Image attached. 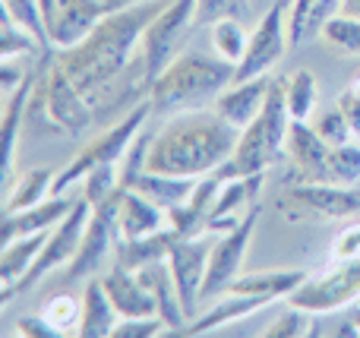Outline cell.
Returning a JSON list of instances; mask_svg holds the SVG:
<instances>
[{
    "label": "cell",
    "instance_id": "1",
    "mask_svg": "<svg viewBox=\"0 0 360 338\" xmlns=\"http://www.w3.org/2000/svg\"><path fill=\"white\" fill-rule=\"evenodd\" d=\"M165 4L168 0H146L124 10H111L79 44L57 51V63L86 98H92L98 89H105L130 67L133 57L139 54L146 29Z\"/></svg>",
    "mask_w": 360,
    "mask_h": 338
},
{
    "label": "cell",
    "instance_id": "2",
    "mask_svg": "<svg viewBox=\"0 0 360 338\" xmlns=\"http://www.w3.org/2000/svg\"><path fill=\"white\" fill-rule=\"evenodd\" d=\"M240 130L215 111H180L149 145V168L171 177H209L231 158Z\"/></svg>",
    "mask_w": 360,
    "mask_h": 338
},
{
    "label": "cell",
    "instance_id": "3",
    "mask_svg": "<svg viewBox=\"0 0 360 338\" xmlns=\"http://www.w3.org/2000/svg\"><path fill=\"white\" fill-rule=\"evenodd\" d=\"M234 63L221 57L202 54H177L158 73L149 89V105L155 114H180L196 111L205 101H215L234 82Z\"/></svg>",
    "mask_w": 360,
    "mask_h": 338
},
{
    "label": "cell",
    "instance_id": "4",
    "mask_svg": "<svg viewBox=\"0 0 360 338\" xmlns=\"http://www.w3.org/2000/svg\"><path fill=\"white\" fill-rule=\"evenodd\" d=\"M288 79H272L266 95V105L256 114L253 124H247L237 136V145L231 158L215 171V177L231 181V177H250V174H266L275 164V158L285 152L288 126H291V111H288Z\"/></svg>",
    "mask_w": 360,
    "mask_h": 338
},
{
    "label": "cell",
    "instance_id": "5",
    "mask_svg": "<svg viewBox=\"0 0 360 338\" xmlns=\"http://www.w3.org/2000/svg\"><path fill=\"white\" fill-rule=\"evenodd\" d=\"M360 297V221L345 228L329 250V263L307 275V282L288 297L291 307L307 313H332Z\"/></svg>",
    "mask_w": 360,
    "mask_h": 338
},
{
    "label": "cell",
    "instance_id": "6",
    "mask_svg": "<svg viewBox=\"0 0 360 338\" xmlns=\"http://www.w3.org/2000/svg\"><path fill=\"white\" fill-rule=\"evenodd\" d=\"M29 111H41L44 120L67 136H76V133L89 130L95 124L92 101L76 89V82L63 73V67L51 51H44L41 63H38V82L35 92H32Z\"/></svg>",
    "mask_w": 360,
    "mask_h": 338
},
{
    "label": "cell",
    "instance_id": "7",
    "mask_svg": "<svg viewBox=\"0 0 360 338\" xmlns=\"http://www.w3.org/2000/svg\"><path fill=\"white\" fill-rule=\"evenodd\" d=\"M149 111H152V105H149V98H146L143 105H136L133 111L120 114L117 124L108 126L101 136H95L89 145H82L79 155L57 174L54 193H67L76 181H82L89 171L101 168V164H120V158L127 155V149L133 145V139L146 130V117H149Z\"/></svg>",
    "mask_w": 360,
    "mask_h": 338
},
{
    "label": "cell",
    "instance_id": "8",
    "mask_svg": "<svg viewBox=\"0 0 360 338\" xmlns=\"http://www.w3.org/2000/svg\"><path fill=\"white\" fill-rule=\"evenodd\" d=\"M193 22H196V0H168V4L158 10V16L152 19L149 29H146L143 44H139V54H143L149 82H155L158 73L177 57L180 38L190 32Z\"/></svg>",
    "mask_w": 360,
    "mask_h": 338
},
{
    "label": "cell",
    "instance_id": "9",
    "mask_svg": "<svg viewBox=\"0 0 360 338\" xmlns=\"http://www.w3.org/2000/svg\"><path fill=\"white\" fill-rule=\"evenodd\" d=\"M288 215H304V219H326L345 221L360 215V190L348 183H288L285 196L278 202Z\"/></svg>",
    "mask_w": 360,
    "mask_h": 338
},
{
    "label": "cell",
    "instance_id": "10",
    "mask_svg": "<svg viewBox=\"0 0 360 338\" xmlns=\"http://www.w3.org/2000/svg\"><path fill=\"white\" fill-rule=\"evenodd\" d=\"M89 219H92V202H89L86 196H79V200L73 202V209L67 212V219H63L57 228H51V234H48V240H44L41 253H38L35 266H32V269L22 275V282L16 285V294L35 288L44 275H51L54 269L67 266L70 259L76 256V250H79V244H82V234H86V228H89Z\"/></svg>",
    "mask_w": 360,
    "mask_h": 338
},
{
    "label": "cell",
    "instance_id": "11",
    "mask_svg": "<svg viewBox=\"0 0 360 338\" xmlns=\"http://www.w3.org/2000/svg\"><path fill=\"white\" fill-rule=\"evenodd\" d=\"M285 51H291V38H288V6L281 0H275L262 19L256 22L253 35H250L247 54L240 57L234 70V82L256 79V76H269V70L285 57Z\"/></svg>",
    "mask_w": 360,
    "mask_h": 338
},
{
    "label": "cell",
    "instance_id": "12",
    "mask_svg": "<svg viewBox=\"0 0 360 338\" xmlns=\"http://www.w3.org/2000/svg\"><path fill=\"white\" fill-rule=\"evenodd\" d=\"M256 225H259V202L243 215L240 225L224 231L212 244L209 272H205V282H202V301H215V297L228 294L231 282L240 275V266H243V256H247V247H250Z\"/></svg>",
    "mask_w": 360,
    "mask_h": 338
},
{
    "label": "cell",
    "instance_id": "13",
    "mask_svg": "<svg viewBox=\"0 0 360 338\" xmlns=\"http://www.w3.org/2000/svg\"><path fill=\"white\" fill-rule=\"evenodd\" d=\"M120 193H124V187H120L111 200L92 206V219H89V228H86V234H82L79 250L63 266V282H79V278H89L101 269V263H105L108 250H111V244H114V234H117Z\"/></svg>",
    "mask_w": 360,
    "mask_h": 338
},
{
    "label": "cell",
    "instance_id": "14",
    "mask_svg": "<svg viewBox=\"0 0 360 338\" xmlns=\"http://www.w3.org/2000/svg\"><path fill=\"white\" fill-rule=\"evenodd\" d=\"M209 256H212V244L196 238H177L174 247L168 253V266H171V275L177 282V294L180 304H184V313L186 320H196L199 307H202V282H205V272H209Z\"/></svg>",
    "mask_w": 360,
    "mask_h": 338
},
{
    "label": "cell",
    "instance_id": "15",
    "mask_svg": "<svg viewBox=\"0 0 360 338\" xmlns=\"http://www.w3.org/2000/svg\"><path fill=\"white\" fill-rule=\"evenodd\" d=\"M41 10L54 51H67L79 44L108 16L105 0H41Z\"/></svg>",
    "mask_w": 360,
    "mask_h": 338
},
{
    "label": "cell",
    "instance_id": "16",
    "mask_svg": "<svg viewBox=\"0 0 360 338\" xmlns=\"http://www.w3.org/2000/svg\"><path fill=\"white\" fill-rule=\"evenodd\" d=\"M285 152L291 158L288 183H326V181L332 183V171H329L332 145L319 136L316 126H310L307 120H291Z\"/></svg>",
    "mask_w": 360,
    "mask_h": 338
},
{
    "label": "cell",
    "instance_id": "17",
    "mask_svg": "<svg viewBox=\"0 0 360 338\" xmlns=\"http://www.w3.org/2000/svg\"><path fill=\"white\" fill-rule=\"evenodd\" d=\"M266 174H250V177H231L221 181L218 196L212 202V212L205 219L209 231H231V228L240 225V219L256 206V196L262 190Z\"/></svg>",
    "mask_w": 360,
    "mask_h": 338
},
{
    "label": "cell",
    "instance_id": "18",
    "mask_svg": "<svg viewBox=\"0 0 360 338\" xmlns=\"http://www.w3.org/2000/svg\"><path fill=\"white\" fill-rule=\"evenodd\" d=\"M269 86H272V76H256V79L231 82V86L212 101V111H215L221 120H228L231 126L243 130V126L253 124L256 114L262 111Z\"/></svg>",
    "mask_w": 360,
    "mask_h": 338
},
{
    "label": "cell",
    "instance_id": "19",
    "mask_svg": "<svg viewBox=\"0 0 360 338\" xmlns=\"http://www.w3.org/2000/svg\"><path fill=\"white\" fill-rule=\"evenodd\" d=\"M105 291L111 297L114 310H117L120 320H136V316H158V307H155V297L152 291L143 285L139 272H130V269H120L114 266L105 278Z\"/></svg>",
    "mask_w": 360,
    "mask_h": 338
},
{
    "label": "cell",
    "instance_id": "20",
    "mask_svg": "<svg viewBox=\"0 0 360 338\" xmlns=\"http://www.w3.org/2000/svg\"><path fill=\"white\" fill-rule=\"evenodd\" d=\"M76 200H70L67 193H51L48 200H41L38 206H29L22 212H13V215H4V244L6 240H16V238H25V234H41V231H51L57 228L67 212L73 209Z\"/></svg>",
    "mask_w": 360,
    "mask_h": 338
},
{
    "label": "cell",
    "instance_id": "21",
    "mask_svg": "<svg viewBox=\"0 0 360 338\" xmlns=\"http://www.w3.org/2000/svg\"><path fill=\"white\" fill-rule=\"evenodd\" d=\"M139 278H143V285L152 291V297H155L158 320L168 326V335H180L190 326V320H186V313H184V304H180L177 282H174V275H171L168 259L139 269Z\"/></svg>",
    "mask_w": 360,
    "mask_h": 338
},
{
    "label": "cell",
    "instance_id": "22",
    "mask_svg": "<svg viewBox=\"0 0 360 338\" xmlns=\"http://www.w3.org/2000/svg\"><path fill=\"white\" fill-rule=\"evenodd\" d=\"M48 234L51 231L25 234V238L6 240L4 244V253H0V304H10L13 297H16V285L22 282V275L35 266Z\"/></svg>",
    "mask_w": 360,
    "mask_h": 338
},
{
    "label": "cell",
    "instance_id": "23",
    "mask_svg": "<svg viewBox=\"0 0 360 338\" xmlns=\"http://www.w3.org/2000/svg\"><path fill=\"white\" fill-rule=\"evenodd\" d=\"M218 187H221V177L209 174L205 181H196L193 193L186 196L180 206H174L168 212V228L174 231V238H196L205 228V219L212 212V202L218 196Z\"/></svg>",
    "mask_w": 360,
    "mask_h": 338
},
{
    "label": "cell",
    "instance_id": "24",
    "mask_svg": "<svg viewBox=\"0 0 360 338\" xmlns=\"http://www.w3.org/2000/svg\"><path fill=\"white\" fill-rule=\"evenodd\" d=\"M35 82H38V67L29 70V76H25L13 92H6V105H4V177L6 181H13L19 133L25 130V114H29V101H32V92H35Z\"/></svg>",
    "mask_w": 360,
    "mask_h": 338
},
{
    "label": "cell",
    "instance_id": "25",
    "mask_svg": "<svg viewBox=\"0 0 360 338\" xmlns=\"http://www.w3.org/2000/svg\"><path fill=\"white\" fill-rule=\"evenodd\" d=\"M168 228V212L143 196L139 190H124L117 206V234L120 238H143Z\"/></svg>",
    "mask_w": 360,
    "mask_h": 338
},
{
    "label": "cell",
    "instance_id": "26",
    "mask_svg": "<svg viewBox=\"0 0 360 338\" xmlns=\"http://www.w3.org/2000/svg\"><path fill=\"white\" fill-rule=\"evenodd\" d=\"M272 301L266 297H253V294H221L215 297V304L209 307L205 316H196L190 326L184 329L180 335H202V332H212V329H221V326H231V323H240L247 316H253L256 310L269 307Z\"/></svg>",
    "mask_w": 360,
    "mask_h": 338
},
{
    "label": "cell",
    "instance_id": "27",
    "mask_svg": "<svg viewBox=\"0 0 360 338\" xmlns=\"http://www.w3.org/2000/svg\"><path fill=\"white\" fill-rule=\"evenodd\" d=\"M174 231L165 228V231H155V234H143V238H120L117 240V266L120 269H130V272H139L152 263H162L168 259L171 247H174Z\"/></svg>",
    "mask_w": 360,
    "mask_h": 338
},
{
    "label": "cell",
    "instance_id": "28",
    "mask_svg": "<svg viewBox=\"0 0 360 338\" xmlns=\"http://www.w3.org/2000/svg\"><path fill=\"white\" fill-rule=\"evenodd\" d=\"M307 282V272L300 269H278V272H253V275H237L231 282V294H253L266 297V301H278V297H291L300 285Z\"/></svg>",
    "mask_w": 360,
    "mask_h": 338
},
{
    "label": "cell",
    "instance_id": "29",
    "mask_svg": "<svg viewBox=\"0 0 360 338\" xmlns=\"http://www.w3.org/2000/svg\"><path fill=\"white\" fill-rule=\"evenodd\" d=\"M117 310H114L111 297L105 291V282H89L82 291V323L79 338H111L117 326Z\"/></svg>",
    "mask_w": 360,
    "mask_h": 338
},
{
    "label": "cell",
    "instance_id": "30",
    "mask_svg": "<svg viewBox=\"0 0 360 338\" xmlns=\"http://www.w3.org/2000/svg\"><path fill=\"white\" fill-rule=\"evenodd\" d=\"M196 187V177H171V174H155V171H143L133 181L130 190H139L143 196H149L155 206H162L165 212H171L174 206L186 200Z\"/></svg>",
    "mask_w": 360,
    "mask_h": 338
},
{
    "label": "cell",
    "instance_id": "31",
    "mask_svg": "<svg viewBox=\"0 0 360 338\" xmlns=\"http://www.w3.org/2000/svg\"><path fill=\"white\" fill-rule=\"evenodd\" d=\"M54 181L57 177L51 174L48 168H32L13 183L10 196H6V206H4V215H13V212H22L29 206H38L41 200H48L54 193Z\"/></svg>",
    "mask_w": 360,
    "mask_h": 338
},
{
    "label": "cell",
    "instance_id": "32",
    "mask_svg": "<svg viewBox=\"0 0 360 338\" xmlns=\"http://www.w3.org/2000/svg\"><path fill=\"white\" fill-rule=\"evenodd\" d=\"M285 95H288L291 120H310L313 111H316V95H319L316 76H313L310 70H297V73H291L288 76Z\"/></svg>",
    "mask_w": 360,
    "mask_h": 338
},
{
    "label": "cell",
    "instance_id": "33",
    "mask_svg": "<svg viewBox=\"0 0 360 338\" xmlns=\"http://www.w3.org/2000/svg\"><path fill=\"white\" fill-rule=\"evenodd\" d=\"M4 4V16H10L19 29H25L44 51H51L48 25H44V10L41 0H0Z\"/></svg>",
    "mask_w": 360,
    "mask_h": 338
},
{
    "label": "cell",
    "instance_id": "34",
    "mask_svg": "<svg viewBox=\"0 0 360 338\" xmlns=\"http://www.w3.org/2000/svg\"><path fill=\"white\" fill-rule=\"evenodd\" d=\"M247 44H250V35L243 32V25L237 22L234 16L231 19H218L212 25V51H215L221 60L228 63H240V57L247 54Z\"/></svg>",
    "mask_w": 360,
    "mask_h": 338
},
{
    "label": "cell",
    "instance_id": "35",
    "mask_svg": "<svg viewBox=\"0 0 360 338\" xmlns=\"http://www.w3.org/2000/svg\"><path fill=\"white\" fill-rule=\"evenodd\" d=\"M48 316V323L57 329L60 335H79V323H82V297L76 301L73 294H54L41 310Z\"/></svg>",
    "mask_w": 360,
    "mask_h": 338
},
{
    "label": "cell",
    "instance_id": "36",
    "mask_svg": "<svg viewBox=\"0 0 360 338\" xmlns=\"http://www.w3.org/2000/svg\"><path fill=\"white\" fill-rule=\"evenodd\" d=\"M329 171H332V183H348V187H354L360 181V136L348 139V143H342V145H332Z\"/></svg>",
    "mask_w": 360,
    "mask_h": 338
},
{
    "label": "cell",
    "instance_id": "37",
    "mask_svg": "<svg viewBox=\"0 0 360 338\" xmlns=\"http://www.w3.org/2000/svg\"><path fill=\"white\" fill-rule=\"evenodd\" d=\"M117 190H120V164H101V168L89 171V174L82 177V196H86L92 206L111 200Z\"/></svg>",
    "mask_w": 360,
    "mask_h": 338
},
{
    "label": "cell",
    "instance_id": "38",
    "mask_svg": "<svg viewBox=\"0 0 360 338\" xmlns=\"http://www.w3.org/2000/svg\"><path fill=\"white\" fill-rule=\"evenodd\" d=\"M323 38L329 44H335L338 51H345V54H360V19L335 13V16L323 25Z\"/></svg>",
    "mask_w": 360,
    "mask_h": 338
},
{
    "label": "cell",
    "instance_id": "39",
    "mask_svg": "<svg viewBox=\"0 0 360 338\" xmlns=\"http://www.w3.org/2000/svg\"><path fill=\"white\" fill-rule=\"evenodd\" d=\"M44 51L25 29H19L10 16H4V29H0V60H16L19 54H38Z\"/></svg>",
    "mask_w": 360,
    "mask_h": 338
},
{
    "label": "cell",
    "instance_id": "40",
    "mask_svg": "<svg viewBox=\"0 0 360 338\" xmlns=\"http://www.w3.org/2000/svg\"><path fill=\"white\" fill-rule=\"evenodd\" d=\"M319 130V136L326 139L329 145H342V143H348V139H357V133H354V126L348 124V117L342 114V108H332V111H323L316 117V124H313Z\"/></svg>",
    "mask_w": 360,
    "mask_h": 338
},
{
    "label": "cell",
    "instance_id": "41",
    "mask_svg": "<svg viewBox=\"0 0 360 338\" xmlns=\"http://www.w3.org/2000/svg\"><path fill=\"white\" fill-rule=\"evenodd\" d=\"M313 332V323H310V313L300 307H291L285 316H278V320L272 323V326L266 329V338H304Z\"/></svg>",
    "mask_w": 360,
    "mask_h": 338
},
{
    "label": "cell",
    "instance_id": "42",
    "mask_svg": "<svg viewBox=\"0 0 360 338\" xmlns=\"http://www.w3.org/2000/svg\"><path fill=\"white\" fill-rule=\"evenodd\" d=\"M243 13V0H196V22L215 25L218 19H231Z\"/></svg>",
    "mask_w": 360,
    "mask_h": 338
},
{
    "label": "cell",
    "instance_id": "43",
    "mask_svg": "<svg viewBox=\"0 0 360 338\" xmlns=\"http://www.w3.org/2000/svg\"><path fill=\"white\" fill-rule=\"evenodd\" d=\"M19 335H25V338H60V332L51 326L44 313L22 316V320H19Z\"/></svg>",
    "mask_w": 360,
    "mask_h": 338
},
{
    "label": "cell",
    "instance_id": "44",
    "mask_svg": "<svg viewBox=\"0 0 360 338\" xmlns=\"http://www.w3.org/2000/svg\"><path fill=\"white\" fill-rule=\"evenodd\" d=\"M338 108H342V114L348 117V124L354 126V133L360 136V89L354 86H348L342 95H338V101H335Z\"/></svg>",
    "mask_w": 360,
    "mask_h": 338
},
{
    "label": "cell",
    "instance_id": "45",
    "mask_svg": "<svg viewBox=\"0 0 360 338\" xmlns=\"http://www.w3.org/2000/svg\"><path fill=\"white\" fill-rule=\"evenodd\" d=\"M29 76V70H16L13 67V60H4V67H0V82H4V92H13V89L19 86V82Z\"/></svg>",
    "mask_w": 360,
    "mask_h": 338
},
{
    "label": "cell",
    "instance_id": "46",
    "mask_svg": "<svg viewBox=\"0 0 360 338\" xmlns=\"http://www.w3.org/2000/svg\"><path fill=\"white\" fill-rule=\"evenodd\" d=\"M338 13H345V16H357V19H360V0H342Z\"/></svg>",
    "mask_w": 360,
    "mask_h": 338
},
{
    "label": "cell",
    "instance_id": "47",
    "mask_svg": "<svg viewBox=\"0 0 360 338\" xmlns=\"http://www.w3.org/2000/svg\"><path fill=\"white\" fill-rule=\"evenodd\" d=\"M108 4V13L111 10H124V6H133V4H146V0H105Z\"/></svg>",
    "mask_w": 360,
    "mask_h": 338
},
{
    "label": "cell",
    "instance_id": "48",
    "mask_svg": "<svg viewBox=\"0 0 360 338\" xmlns=\"http://www.w3.org/2000/svg\"><path fill=\"white\" fill-rule=\"evenodd\" d=\"M348 320L354 323V326H357V332H360V297H357V301L348 307Z\"/></svg>",
    "mask_w": 360,
    "mask_h": 338
},
{
    "label": "cell",
    "instance_id": "49",
    "mask_svg": "<svg viewBox=\"0 0 360 338\" xmlns=\"http://www.w3.org/2000/svg\"><path fill=\"white\" fill-rule=\"evenodd\" d=\"M281 4H285V6H291V0H281Z\"/></svg>",
    "mask_w": 360,
    "mask_h": 338
}]
</instances>
